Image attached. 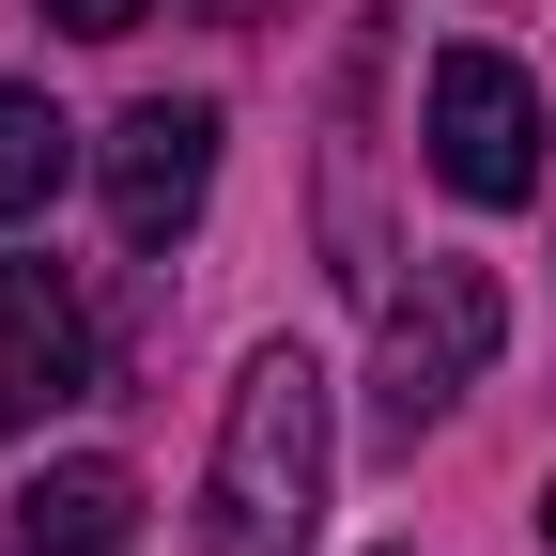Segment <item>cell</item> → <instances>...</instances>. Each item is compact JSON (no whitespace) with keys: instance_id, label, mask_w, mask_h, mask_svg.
<instances>
[{"instance_id":"cell-1","label":"cell","mask_w":556,"mask_h":556,"mask_svg":"<svg viewBox=\"0 0 556 556\" xmlns=\"http://www.w3.org/2000/svg\"><path fill=\"white\" fill-rule=\"evenodd\" d=\"M325 464H340V402L309 340H263L217 402V464H201V556H309L325 541Z\"/></svg>"},{"instance_id":"cell-2","label":"cell","mask_w":556,"mask_h":556,"mask_svg":"<svg viewBox=\"0 0 556 556\" xmlns=\"http://www.w3.org/2000/svg\"><path fill=\"white\" fill-rule=\"evenodd\" d=\"M495 340H510V294L464 248H417V278L371 294V448H417L479 371H495Z\"/></svg>"},{"instance_id":"cell-3","label":"cell","mask_w":556,"mask_h":556,"mask_svg":"<svg viewBox=\"0 0 556 556\" xmlns=\"http://www.w3.org/2000/svg\"><path fill=\"white\" fill-rule=\"evenodd\" d=\"M417 139H433V186H448V201H479V217L541 201V155H556V124H541V78H526L510 47H433Z\"/></svg>"},{"instance_id":"cell-4","label":"cell","mask_w":556,"mask_h":556,"mask_svg":"<svg viewBox=\"0 0 556 556\" xmlns=\"http://www.w3.org/2000/svg\"><path fill=\"white\" fill-rule=\"evenodd\" d=\"M93 186H109V232L124 248H170L201 217V186H217V109H201V93H139L93 139Z\"/></svg>"},{"instance_id":"cell-5","label":"cell","mask_w":556,"mask_h":556,"mask_svg":"<svg viewBox=\"0 0 556 556\" xmlns=\"http://www.w3.org/2000/svg\"><path fill=\"white\" fill-rule=\"evenodd\" d=\"M93 402V309L62 263H0V417H62Z\"/></svg>"},{"instance_id":"cell-6","label":"cell","mask_w":556,"mask_h":556,"mask_svg":"<svg viewBox=\"0 0 556 556\" xmlns=\"http://www.w3.org/2000/svg\"><path fill=\"white\" fill-rule=\"evenodd\" d=\"M124 541H139L124 464H31L16 479V556H124Z\"/></svg>"},{"instance_id":"cell-7","label":"cell","mask_w":556,"mask_h":556,"mask_svg":"<svg viewBox=\"0 0 556 556\" xmlns=\"http://www.w3.org/2000/svg\"><path fill=\"white\" fill-rule=\"evenodd\" d=\"M62 170H78V124H62L31 78H0V232H16V217H47V201H62Z\"/></svg>"},{"instance_id":"cell-8","label":"cell","mask_w":556,"mask_h":556,"mask_svg":"<svg viewBox=\"0 0 556 556\" xmlns=\"http://www.w3.org/2000/svg\"><path fill=\"white\" fill-rule=\"evenodd\" d=\"M47 16H62V31H78V47H124L139 16H155V0H47Z\"/></svg>"},{"instance_id":"cell-9","label":"cell","mask_w":556,"mask_h":556,"mask_svg":"<svg viewBox=\"0 0 556 556\" xmlns=\"http://www.w3.org/2000/svg\"><path fill=\"white\" fill-rule=\"evenodd\" d=\"M541 541H556V495H541Z\"/></svg>"}]
</instances>
